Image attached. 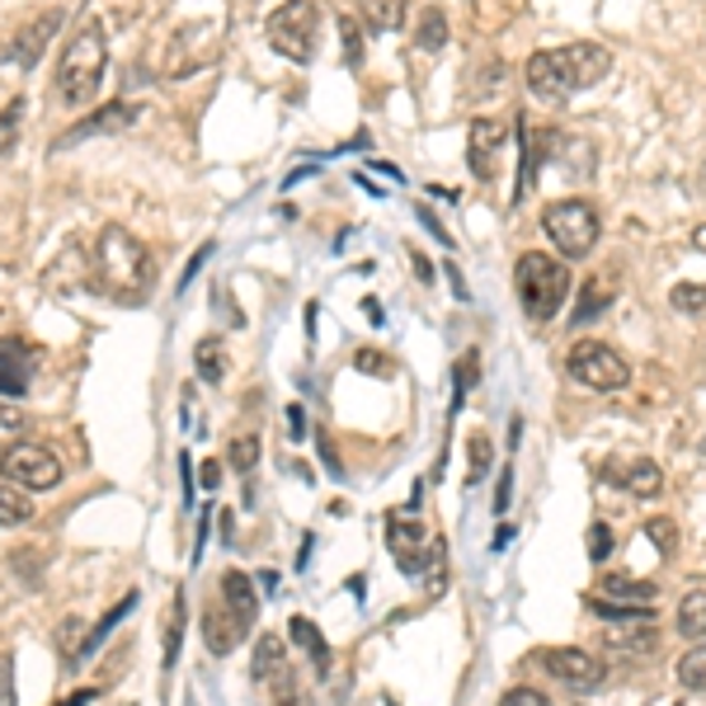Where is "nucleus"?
<instances>
[{
	"label": "nucleus",
	"instance_id": "obj_1",
	"mask_svg": "<svg viewBox=\"0 0 706 706\" xmlns=\"http://www.w3.org/2000/svg\"><path fill=\"white\" fill-rule=\"evenodd\" d=\"M94 279H100V292H109L113 302L142 306L155 292V260L123 226H104L94 235Z\"/></svg>",
	"mask_w": 706,
	"mask_h": 706
},
{
	"label": "nucleus",
	"instance_id": "obj_2",
	"mask_svg": "<svg viewBox=\"0 0 706 706\" xmlns=\"http://www.w3.org/2000/svg\"><path fill=\"white\" fill-rule=\"evenodd\" d=\"M104 71H109V33L94 14H85L75 33L67 38L62 57H57V100L67 109H81L90 104L104 85Z\"/></svg>",
	"mask_w": 706,
	"mask_h": 706
},
{
	"label": "nucleus",
	"instance_id": "obj_3",
	"mask_svg": "<svg viewBox=\"0 0 706 706\" xmlns=\"http://www.w3.org/2000/svg\"><path fill=\"white\" fill-rule=\"evenodd\" d=\"M514 288H518V302L533 321H552L556 311L571 297V269H565L556 254H542V250H527L518 254L514 264Z\"/></svg>",
	"mask_w": 706,
	"mask_h": 706
},
{
	"label": "nucleus",
	"instance_id": "obj_4",
	"mask_svg": "<svg viewBox=\"0 0 706 706\" xmlns=\"http://www.w3.org/2000/svg\"><path fill=\"white\" fill-rule=\"evenodd\" d=\"M321 0H283L279 10L269 14V48L283 57V62H297V67H311L316 62V43H321Z\"/></svg>",
	"mask_w": 706,
	"mask_h": 706
},
{
	"label": "nucleus",
	"instance_id": "obj_5",
	"mask_svg": "<svg viewBox=\"0 0 706 706\" xmlns=\"http://www.w3.org/2000/svg\"><path fill=\"white\" fill-rule=\"evenodd\" d=\"M386 546H391V561H396L405 575H428V571H438V561H443V537L420 518L415 504H405L401 514L386 518Z\"/></svg>",
	"mask_w": 706,
	"mask_h": 706
},
{
	"label": "nucleus",
	"instance_id": "obj_6",
	"mask_svg": "<svg viewBox=\"0 0 706 706\" xmlns=\"http://www.w3.org/2000/svg\"><path fill=\"white\" fill-rule=\"evenodd\" d=\"M542 231H546V241H556L565 260H584V254H594L603 222H598V208L588 199H561V203L542 208Z\"/></svg>",
	"mask_w": 706,
	"mask_h": 706
},
{
	"label": "nucleus",
	"instance_id": "obj_7",
	"mask_svg": "<svg viewBox=\"0 0 706 706\" xmlns=\"http://www.w3.org/2000/svg\"><path fill=\"white\" fill-rule=\"evenodd\" d=\"M565 372L588 391H622L626 382H632L626 359L603 340H579L571 353H565Z\"/></svg>",
	"mask_w": 706,
	"mask_h": 706
},
{
	"label": "nucleus",
	"instance_id": "obj_8",
	"mask_svg": "<svg viewBox=\"0 0 706 706\" xmlns=\"http://www.w3.org/2000/svg\"><path fill=\"white\" fill-rule=\"evenodd\" d=\"M0 476L33 495V490H57V485H62L67 466H62V457H57L52 447L24 438V443H14V447L0 453Z\"/></svg>",
	"mask_w": 706,
	"mask_h": 706
},
{
	"label": "nucleus",
	"instance_id": "obj_9",
	"mask_svg": "<svg viewBox=\"0 0 706 706\" xmlns=\"http://www.w3.org/2000/svg\"><path fill=\"white\" fill-rule=\"evenodd\" d=\"M250 678L273 697V706H297V678H292V659L283 650V636H260L254 641Z\"/></svg>",
	"mask_w": 706,
	"mask_h": 706
},
{
	"label": "nucleus",
	"instance_id": "obj_10",
	"mask_svg": "<svg viewBox=\"0 0 706 706\" xmlns=\"http://www.w3.org/2000/svg\"><path fill=\"white\" fill-rule=\"evenodd\" d=\"M542 669L552 674L556 683H565V688L575 693H594L603 683V659L594 650H579V645H556V650H537Z\"/></svg>",
	"mask_w": 706,
	"mask_h": 706
},
{
	"label": "nucleus",
	"instance_id": "obj_11",
	"mask_svg": "<svg viewBox=\"0 0 706 706\" xmlns=\"http://www.w3.org/2000/svg\"><path fill=\"white\" fill-rule=\"evenodd\" d=\"M504 142H508V128L500 123V118H471V128H466V170L476 174L481 184H490L500 174Z\"/></svg>",
	"mask_w": 706,
	"mask_h": 706
},
{
	"label": "nucleus",
	"instance_id": "obj_12",
	"mask_svg": "<svg viewBox=\"0 0 706 706\" xmlns=\"http://www.w3.org/2000/svg\"><path fill=\"white\" fill-rule=\"evenodd\" d=\"M57 29H62V10H43V14H33L29 24L10 38L6 62H10V67H19V71H33L38 62H43V52H48V43L57 38Z\"/></svg>",
	"mask_w": 706,
	"mask_h": 706
},
{
	"label": "nucleus",
	"instance_id": "obj_13",
	"mask_svg": "<svg viewBox=\"0 0 706 706\" xmlns=\"http://www.w3.org/2000/svg\"><path fill=\"white\" fill-rule=\"evenodd\" d=\"M523 75H527V90H533L542 104H565L575 94L561 52H533V57H527V67H523Z\"/></svg>",
	"mask_w": 706,
	"mask_h": 706
},
{
	"label": "nucleus",
	"instance_id": "obj_14",
	"mask_svg": "<svg viewBox=\"0 0 706 706\" xmlns=\"http://www.w3.org/2000/svg\"><path fill=\"white\" fill-rule=\"evenodd\" d=\"M212 57H218V43H212V24H193L184 33H174L170 43V57H165V75H189L208 67Z\"/></svg>",
	"mask_w": 706,
	"mask_h": 706
},
{
	"label": "nucleus",
	"instance_id": "obj_15",
	"mask_svg": "<svg viewBox=\"0 0 706 706\" xmlns=\"http://www.w3.org/2000/svg\"><path fill=\"white\" fill-rule=\"evenodd\" d=\"M245 632H250V626H245L241 617H235L226 603L212 598V603L203 607V645H208V655H218V659H222V655H231L235 645L245 641Z\"/></svg>",
	"mask_w": 706,
	"mask_h": 706
},
{
	"label": "nucleus",
	"instance_id": "obj_16",
	"mask_svg": "<svg viewBox=\"0 0 706 706\" xmlns=\"http://www.w3.org/2000/svg\"><path fill=\"white\" fill-rule=\"evenodd\" d=\"M137 123V109L132 104H123V100H113V104H104L100 113H90V118H81L67 137H57L52 142V151H67V147H81L85 137H100V132H123V128H132Z\"/></svg>",
	"mask_w": 706,
	"mask_h": 706
},
{
	"label": "nucleus",
	"instance_id": "obj_17",
	"mask_svg": "<svg viewBox=\"0 0 706 706\" xmlns=\"http://www.w3.org/2000/svg\"><path fill=\"white\" fill-rule=\"evenodd\" d=\"M561 62H565L571 85L588 90V85H598L603 75H607V67H613V52H607L603 43H571V48H561Z\"/></svg>",
	"mask_w": 706,
	"mask_h": 706
},
{
	"label": "nucleus",
	"instance_id": "obj_18",
	"mask_svg": "<svg viewBox=\"0 0 706 706\" xmlns=\"http://www.w3.org/2000/svg\"><path fill=\"white\" fill-rule=\"evenodd\" d=\"M33 377V353L19 340H0V396H24Z\"/></svg>",
	"mask_w": 706,
	"mask_h": 706
},
{
	"label": "nucleus",
	"instance_id": "obj_19",
	"mask_svg": "<svg viewBox=\"0 0 706 706\" xmlns=\"http://www.w3.org/2000/svg\"><path fill=\"white\" fill-rule=\"evenodd\" d=\"M132 607H137V594H128V598H118V607H109V613H104L100 622H94V626H90V636H85L81 645H75V655L67 659V669H85V664H90L94 655H100V645L109 641V632H113V626H118V622H123V617L132 613Z\"/></svg>",
	"mask_w": 706,
	"mask_h": 706
},
{
	"label": "nucleus",
	"instance_id": "obj_20",
	"mask_svg": "<svg viewBox=\"0 0 706 706\" xmlns=\"http://www.w3.org/2000/svg\"><path fill=\"white\" fill-rule=\"evenodd\" d=\"M603 481H617L622 490H632V495L655 500L659 490H664V471H659V462H650V457H636L626 471H603Z\"/></svg>",
	"mask_w": 706,
	"mask_h": 706
},
{
	"label": "nucleus",
	"instance_id": "obj_21",
	"mask_svg": "<svg viewBox=\"0 0 706 706\" xmlns=\"http://www.w3.org/2000/svg\"><path fill=\"white\" fill-rule=\"evenodd\" d=\"M288 636H292V645H297V650L311 659V669L325 678V674H330V641L321 636V626L311 622V617H292V622H288Z\"/></svg>",
	"mask_w": 706,
	"mask_h": 706
},
{
	"label": "nucleus",
	"instance_id": "obj_22",
	"mask_svg": "<svg viewBox=\"0 0 706 706\" xmlns=\"http://www.w3.org/2000/svg\"><path fill=\"white\" fill-rule=\"evenodd\" d=\"M598 598H613V603H636V607H655V584L650 579H636V575H603L598 579Z\"/></svg>",
	"mask_w": 706,
	"mask_h": 706
},
{
	"label": "nucleus",
	"instance_id": "obj_23",
	"mask_svg": "<svg viewBox=\"0 0 706 706\" xmlns=\"http://www.w3.org/2000/svg\"><path fill=\"white\" fill-rule=\"evenodd\" d=\"M222 603H226L245 626L260 617V594H254V579L241 575V571H226V575H222Z\"/></svg>",
	"mask_w": 706,
	"mask_h": 706
},
{
	"label": "nucleus",
	"instance_id": "obj_24",
	"mask_svg": "<svg viewBox=\"0 0 706 706\" xmlns=\"http://www.w3.org/2000/svg\"><path fill=\"white\" fill-rule=\"evenodd\" d=\"M613 297H617V283H613V279H588V283H584V292H579V302H575L571 325H588V321H598L603 311L613 306Z\"/></svg>",
	"mask_w": 706,
	"mask_h": 706
},
{
	"label": "nucleus",
	"instance_id": "obj_25",
	"mask_svg": "<svg viewBox=\"0 0 706 706\" xmlns=\"http://www.w3.org/2000/svg\"><path fill=\"white\" fill-rule=\"evenodd\" d=\"M359 19L367 33H396L405 24V0H359Z\"/></svg>",
	"mask_w": 706,
	"mask_h": 706
},
{
	"label": "nucleus",
	"instance_id": "obj_26",
	"mask_svg": "<svg viewBox=\"0 0 706 706\" xmlns=\"http://www.w3.org/2000/svg\"><path fill=\"white\" fill-rule=\"evenodd\" d=\"M447 38H453V29H447V14L443 6H424L420 10V24H415V43L420 52H443Z\"/></svg>",
	"mask_w": 706,
	"mask_h": 706
},
{
	"label": "nucleus",
	"instance_id": "obj_27",
	"mask_svg": "<svg viewBox=\"0 0 706 706\" xmlns=\"http://www.w3.org/2000/svg\"><path fill=\"white\" fill-rule=\"evenodd\" d=\"M678 636L683 641H706V588H693V594H683L678 603Z\"/></svg>",
	"mask_w": 706,
	"mask_h": 706
},
{
	"label": "nucleus",
	"instance_id": "obj_28",
	"mask_svg": "<svg viewBox=\"0 0 706 706\" xmlns=\"http://www.w3.org/2000/svg\"><path fill=\"white\" fill-rule=\"evenodd\" d=\"M613 650H655V626L650 622H613L603 636Z\"/></svg>",
	"mask_w": 706,
	"mask_h": 706
},
{
	"label": "nucleus",
	"instance_id": "obj_29",
	"mask_svg": "<svg viewBox=\"0 0 706 706\" xmlns=\"http://www.w3.org/2000/svg\"><path fill=\"white\" fill-rule=\"evenodd\" d=\"M193 367H199V377L208 382V386H218L222 377H226V349H222V340H199V349H193Z\"/></svg>",
	"mask_w": 706,
	"mask_h": 706
},
{
	"label": "nucleus",
	"instance_id": "obj_30",
	"mask_svg": "<svg viewBox=\"0 0 706 706\" xmlns=\"http://www.w3.org/2000/svg\"><path fill=\"white\" fill-rule=\"evenodd\" d=\"M33 518V500H29V490H19V485H0V527H24Z\"/></svg>",
	"mask_w": 706,
	"mask_h": 706
},
{
	"label": "nucleus",
	"instance_id": "obj_31",
	"mask_svg": "<svg viewBox=\"0 0 706 706\" xmlns=\"http://www.w3.org/2000/svg\"><path fill=\"white\" fill-rule=\"evenodd\" d=\"M180 645H184V588L170 598V613H165V655H161L165 669H174V659H180Z\"/></svg>",
	"mask_w": 706,
	"mask_h": 706
},
{
	"label": "nucleus",
	"instance_id": "obj_32",
	"mask_svg": "<svg viewBox=\"0 0 706 706\" xmlns=\"http://www.w3.org/2000/svg\"><path fill=\"white\" fill-rule=\"evenodd\" d=\"M678 683L688 693H706V641H693V650L678 655Z\"/></svg>",
	"mask_w": 706,
	"mask_h": 706
},
{
	"label": "nucleus",
	"instance_id": "obj_33",
	"mask_svg": "<svg viewBox=\"0 0 706 706\" xmlns=\"http://www.w3.org/2000/svg\"><path fill=\"white\" fill-rule=\"evenodd\" d=\"M254 462H260V438H254V434H235L231 447H226V466H231L241 481H250Z\"/></svg>",
	"mask_w": 706,
	"mask_h": 706
},
{
	"label": "nucleus",
	"instance_id": "obj_34",
	"mask_svg": "<svg viewBox=\"0 0 706 706\" xmlns=\"http://www.w3.org/2000/svg\"><path fill=\"white\" fill-rule=\"evenodd\" d=\"M29 438V415L19 405H10V401H0V453L6 447H14V443H24Z\"/></svg>",
	"mask_w": 706,
	"mask_h": 706
},
{
	"label": "nucleus",
	"instance_id": "obj_35",
	"mask_svg": "<svg viewBox=\"0 0 706 706\" xmlns=\"http://www.w3.org/2000/svg\"><path fill=\"white\" fill-rule=\"evenodd\" d=\"M19 123H24V100H10L0 109V155H10L19 142Z\"/></svg>",
	"mask_w": 706,
	"mask_h": 706
},
{
	"label": "nucleus",
	"instance_id": "obj_36",
	"mask_svg": "<svg viewBox=\"0 0 706 706\" xmlns=\"http://www.w3.org/2000/svg\"><path fill=\"white\" fill-rule=\"evenodd\" d=\"M645 537L655 542L659 556H674L678 552V523L674 518H650V523H645Z\"/></svg>",
	"mask_w": 706,
	"mask_h": 706
},
{
	"label": "nucleus",
	"instance_id": "obj_37",
	"mask_svg": "<svg viewBox=\"0 0 706 706\" xmlns=\"http://www.w3.org/2000/svg\"><path fill=\"white\" fill-rule=\"evenodd\" d=\"M674 311H683V316H697V311H706V283H678L669 292Z\"/></svg>",
	"mask_w": 706,
	"mask_h": 706
},
{
	"label": "nucleus",
	"instance_id": "obj_38",
	"mask_svg": "<svg viewBox=\"0 0 706 706\" xmlns=\"http://www.w3.org/2000/svg\"><path fill=\"white\" fill-rule=\"evenodd\" d=\"M466 453H471V485H476V481L485 476V471H490V457H495V443H490L485 434H471Z\"/></svg>",
	"mask_w": 706,
	"mask_h": 706
},
{
	"label": "nucleus",
	"instance_id": "obj_39",
	"mask_svg": "<svg viewBox=\"0 0 706 706\" xmlns=\"http://www.w3.org/2000/svg\"><path fill=\"white\" fill-rule=\"evenodd\" d=\"M340 38H344V62L359 67L363 62V38H359V19L353 14H340Z\"/></svg>",
	"mask_w": 706,
	"mask_h": 706
},
{
	"label": "nucleus",
	"instance_id": "obj_40",
	"mask_svg": "<svg viewBox=\"0 0 706 706\" xmlns=\"http://www.w3.org/2000/svg\"><path fill=\"white\" fill-rule=\"evenodd\" d=\"M476 372H481V359L476 353H466V359L453 367V382H457V396H453V410H462V401H466V391H471V382H476Z\"/></svg>",
	"mask_w": 706,
	"mask_h": 706
},
{
	"label": "nucleus",
	"instance_id": "obj_41",
	"mask_svg": "<svg viewBox=\"0 0 706 706\" xmlns=\"http://www.w3.org/2000/svg\"><path fill=\"white\" fill-rule=\"evenodd\" d=\"M613 527H607V523H594V527H588V561H607V556H613Z\"/></svg>",
	"mask_w": 706,
	"mask_h": 706
},
{
	"label": "nucleus",
	"instance_id": "obj_42",
	"mask_svg": "<svg viewBox=\"0 0 706 706\" xmlns=\"http://www.w3.org/2000/svg\"><path fill=\"white\" fill-rule=\"evenodd\" d=\"M14 655L0 650V706H14Z\"/></svg>",
	"mask_w": 706,
	"mask_h": 706
},
{
	"label": "nucleus",
	"instance_id": "obj_43",
	"mask_svg": "<svg viewBox=\"0 0 706 706\" xmlns=\"http://www.w3.org/2000/svg\"><path fill=\"white\" fill-rule=\"evenodd\" d=\"M508 500H514V471H500V485H495V514H508Z\"/></svg>",
	"mask_w": 706,
	"mask_h": 706
},
{
	"label": "nucleus",
	"instance_id": "obj_44",
	"mask_svg": "<svg viewBox=\"0 0 706 706\" xmlns=\"http://www.w3.org/2000/svg\"><path fill=\"white\" fill-rule=\"evenodd\" d=\"M500 706H546V697L533 693V688H508V693L500 697Z\"/></svg>",
	"mask_w": 706,
	"mask_h": 706
},
{
	"label": "nucleus",
	"instance_id": "obj_45",
	"mask_svg": "<svg viewBox=\"0 0 706 706\" xmlns=\"http://www.w3.org/2000/svg\"><path fill=\"white\" fill-rule=\"evenodd\" d=\"M359 372H382V377H386L391 363L377 359V349H363V353H359Z\"/></svg>",
	"mask_w": 706,
	"mask_h": 706
},
{
	"label": "nucleus",
	"instance_id": "obj_46",
	"mask_svg": "<svg viewBox=\"0 0 706 706\" xmlns=\"http://www.w3.org/2000/svg\"><path fill=\"white\" fill-rule=\"evenodd\" d=\"M208 254H212V245H203V250H199V254H193V260L184 264V279H180V292H184V288L193 283V273H199V269L208 264Z\"/></svg>",
	"mask_w": 706,
	"mask_h": 706
},
{
	"label": "nucleus",
	"instance_id": "obj_47",
	"mask_svg": "<svg viewBox=\"0 0 706 706\" xmlns=\"http://www.w3.org/2000/svg\"><path fill=\"white\" fill-rule=\"evenodd\" d=\"M288 434H292V438H306V415H302V405H288Z\"/></svg>",
	"mask_w": 706,
	"mask_h": 706
},
{
	"label": "nucleus",
	"instance_id": "obj_48",
	"mask_svg": "<svg viewBox=\"0 0 706 706\" xmlns=\"http://www.w3.org/2000/svg\"><path fill=\"white\" fill-rule=\"evenodd\" d=\"M410 264H415V273H420V283H434V264L424 260L420 250H410Z\"/></svg>",
	"mask_w": 706,
	"mask_h": 706
},
{
	"label": "nucleus",
	"instance_id": "obj_49",
	"mask_svg": "<svg viewBox=\"0 0 706 706\" xmlns=\"http://www.w3.org/2000/svg\"><path fill=\"white\" fill-rule=\"evenodd\" d=\"M203 485H208V490H218V485H222V466H218V457L203 462Z\"/></svg>",
	"mask_w": 706,
	"mask_h": 706
},
{
	"label": "nucleus",
	"instance_id": "obj_50",
	"mask_svg": "<svg viewBox=\"0 0 706 706\" xmlns=\"http://www.w3.org/2000/svg\"><path fill=\"white\" fill-rule=\"evenodd\" d=\"M90 697H94V688H81L75 697H67V702H57V706H90Z\"/></svg>",
	"mask_w": 706,
	"mask_h": 706
},
{
	"label": "nucleus",
	"instance_id": "obj_51",
	"mask_svg": "<svg viewBox=\"0 0 706 706\" xmlns=\"http://www.w3.org/2000/svg\"><path fill=\"white\" fill-rule=\"evenodd\" d=\"M508 542H514V527H500V533H495V552H500V546H508Z\"/></svg>",
	"mask_w": 706,
	"mask_h": 706
},
{
	"label": "nucleus",
	"instance_id": "obj_52",
	"mask_svg": "<svg viewBox=\"0 0 706 706\" xmlns=\"http://www.w3.org/2000/svg\"><path fill=\"white\" fill-rule=\"evenodd\" d=\"M693 241H697V250H702V254H706V222H702V226H697V231H693Z\"/></svg>",
	"mask_w": 706,
	"mask_h": 706
},
{
	"label": "nucleus",
	"instance_id": "obj_53",
	"mask_svg": "<svg viewBox=\"0 0 706 706\" xmlns=\"http://www.w3.org/2000/svg\"><path fill=\"white\" fill-rule=\"evenodd\" d=\"M546 706H552V702H546Z\"/></svg>",
	"mask_w": 706,
	"mask_h": 706
}]
</instances>
